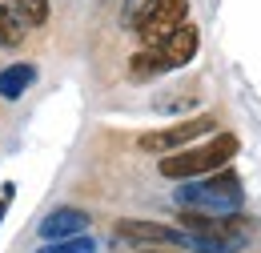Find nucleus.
Instances as JSON below:
<instances>
[{"instance_id":"17","label":"nucleus","mask_w":261,"mask_h":253,"mask_svg":"<svg viewBox=\"0 0 261 253\" xmlns=\"http://www.w3.org/2000/svg\"><path fill=\"white\" fill-rule=\"evenodd\" d=\"M133 253H165V249H133Z\"/></svg>"},{"instance_id":"3","label":"nucleus","mask_w":261,"mask_h":253,"mask_svg":"<svg viewBox=\"0 0 261 253\" xmlns=\"http://www.w3.org/2000/svg\"><path fill=\"white\" fill-rule=\"evenodd\" d=\"M253 241V225L245 213L213 217L205 233H185V249L193 253H245Z\"/></svg>"},{"instance_id":"4","label":"nucleus","mask_w":261,"mask_h":253,"mask_svg":"<svg viewBox=\"0 0 261 253\" xmlns=\"http://www.w3.org/2000/svg\"><path fill=\"white\" fill-rule=\"evenodd\" d=\"M189 20V0H149L137 20H133V32L141 36L145 48H157L173 29H181Z\"/></svg>"},{"instance_id":"1","label":"nucleus","mask_w":261,"mask_h":253,"mask_svg":"<svg viewBox=\"0 0 261 253\" xmlns=\"http://www.w3.org/2000/svg\"><path fill=\"white\" fill-rule=\"evenodd\" d=\"M245 205V193L237 173L217 169L201 181H189L177 189V209H189V213H205V217H229V213H241Z\"/></svg>"},{"instance_id":"5","label":"nucleus","mask_w":261,"mask_h":253,"mask_svg":"<svg viewBox=\"0 0 261 253\" xmlns=\"http://www.w3.org/2000/svg\"><path fill=\"white\" fill-rule=\"evenodd\" d=\"M209 129H217V117H213V113H201V117H185V121H177V125L153 129V133H145L137 145H141L145 153H153V157H169V153L193 145L197 137H205Z\"/></svg>"},{"instance_id":"10","label":"nucleus","mask_w":261,"mask_h":253,"mask_svg":"<svg viewBox=\"0 0 261 253\" xmlns=\"http://www.w3.org/2000/svg\"><path fill=\"white\" fill-rule=\"evenodd\" d=\"M36 81V64H8V68H0V96L4 100H20L24 89Z\"/></svg>"},{"instance_id":"13","label":"nucleus","mask_w":261,"mask_h":253,"mask_svg":"<svg viewBox=\"0 0 261 253\" xmlns=\"http://www.w3.org/2000/svg\"><path fill=\"white\" fill-rule=\"evenodd\" d=\"M197 105V93H173V96H157L153 109L157 113H189Z\"/></svg>"},{"instance_id":"15","label":"nucleus","mask_w":261,"mask_h":253,"mask_svg":"<svg viewBox=\"0 0 261 253\" xmlns=\"http://www.w3.org/2000/svg\"><path fill=\"white\" fill-rule=\"evenodd\" d=\"M145 4H149V0H125V20H137V12H141V8H145Z\"/></svg>"},{"instance_id":"12","label":"nucleus","mask_w":261,"mask_h":253,"mask_svg":"<svg viewBox=\"0 0 261 253\" xmlns=\"http://www.w3.org/2000/svg\"><path fill=\"white\" fill-rule=\"evenodd\" d=\"M36 253H97V241L93 237H65V241H44Z\"/></svg>"},{"instance_id":"14","label":"nucleus","mask_w":261,"mask_h":253,"mask_svg":"<svg viewBox=\"0 0 261 253\" xmlns=\"http://www.w3.org/2000/svg\"><path fill=\"white\" fill-rule=\"evenodd\" d=\"M16 4H20V16L29 29H40L48 20V0H16Z\"/></svg>"},{"instance_id":"11","label":"nucleus","mask_w":261,"mask_h":253,"mask_svg":"<svg viewBox=\"0 0 261 253\" xmlns=\"http://www.w3.org/2000/svg\"><path fill=\"white\" fill-rule=\"evenodd\" d=\"M161 72H165V64H161V57H157V48H141V53L129 61L133 81H149V77H161Z\"/></svg>"},{"instance_id":"16","label":"nucleus","mask_w":261,"mask_h":253,"mask_svg":"<svg viewBox=\"0 0 261 253\" xmlns=\"http://www.w3.org/2000/svg\"><path fill=\"white\" fill-rule=\"evenodd\" d=\"M8 201H12V185H4V197H0V217H4V209H8Z\"/></svg>"},{"instance_id":"8","label":"nucleus","mask_w":261,"mask_h":253,"mask_svg":"<svg viewBox=\"0 0 261 253\" xmlns=\"http://www.w3.org/2000/svg\"><path fill=\"white\" fill-rule=\"evenodd\" d=\"M89 213L85 209H72V205H65V209H53L44 221H40V237L44 241H65V237H81L85 229H89Z\"/></svg>"},{"instance_id":"2","label":"nucleus","mask_w":261,"mask_h":253,"mask_svg":"<svg viewBox=\"0 0 261 253\" xmlns=\"http://www.w3.org/2000/svg\"><path fill=\"white\" fill-rule=\"evenodd\" d=\"M237 149H241V141H237L233 133H217V137H209L205 145H185V149L161 157V177H169V181L209 177V173L225 169L229 161L237 157Z\"/></svg>"},{"instance_id":"6","label":"nucleus","mask_w":261,"mask_h":253,"mask_svg":"<svg viewBox=\"0 0 261 253\" xmlns=\"http://www.w3.org/2000/svg\"><path fill=\"white\" fill-rule=\"evenodd\" d=\"M117 241H133V245H173L185 249V233L161 221H141V217H125L117 221Z\"/></svg>"},{"instance_id":"9","label":"nucleus","mask_w":261,"mask_h":253,"mask_svg":"<svg viewBox=\"0 0 261 253\" xmlns=\"http://www.w3.org/2000/svg\"><path fill=\"white\" fill-rule=\"evenodd\" d=\"M24 16H20V4L16 0H0V48H16L24 44Z\"/></svg>"},{"instance_id":"7","label":"nucleus","mask_w":261,"mask_h":253,"mask_svg":"<svg viewBox=\"0 0 261 253\" xmlns=\"http://www.w3.org/2000/svg\"><path fill=\"white\" fill-rule=\"evenodd\" d=\"M197 44H201V36H197V29L189 20H185L181 29H173L161 44H157V57H161L165 72H169V68H185V64L197 57Z\"/></svg>"}]
</instances>
